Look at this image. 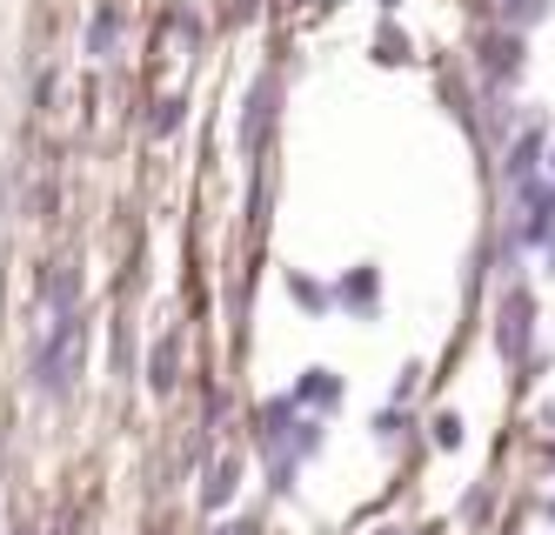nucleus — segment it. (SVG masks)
Instances as JSON below:
<instances>
[]
</instances>
